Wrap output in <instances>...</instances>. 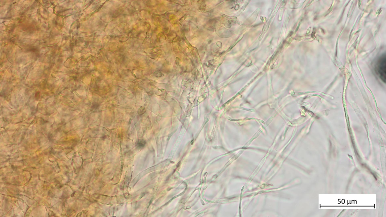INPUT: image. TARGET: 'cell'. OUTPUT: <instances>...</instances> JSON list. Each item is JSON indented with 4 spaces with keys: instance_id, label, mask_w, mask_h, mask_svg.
<instances>
[{
    "instance_id": "obj_1",
    "label": "cell",
    "mask_w": 386,
    "mask_h": 217,
    "mask_svg": "<svg viewBox=\"0 0 386 217\" xmlns=\"http://www.w3.org/2000/svg\"><path fill=\"white\" fill-rule=\"evenodd\" d=\"M386 56H382L378 61L376 66L377 72L383 81H386Z\"/></svg>"
},
{
    "instance_id": "obj_2",
    "label": "cell",
    "mask_w": 386,
    "mask_h": 217,
    "mask_svg": "<svg viewBox=\"0 0 386 217\" xmlns=\"http://www.w3.org/2000/svg\"><path fill=\"white\" fill-rule=\"evenodd\" d=\"M145 141L143 140V139H141V140H139L138 141L137 144V148H143L145 146Z\"/></svg>"
}]
</instances>
